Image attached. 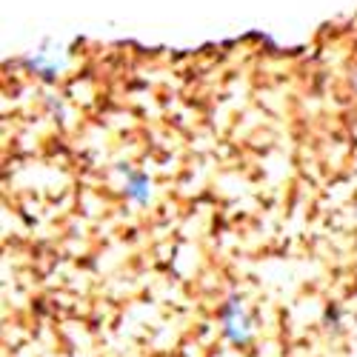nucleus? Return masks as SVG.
I'll list each match as a JSON object with an SVG mask.
<instances>
[{
	"instance_id": "f03ea898",
	"label": "nucleus",
	"mask_w": 357,
	"mask_h": 357,
	"mask_svg": "<svg viewBox=\"0 0 357 357\" xmlns=\"http://www.w3.org/2000/svg\"><path fill=\"white\" fill-rule=\"evenodd\" d=\"M126 197L135 203H149V177L132 174L126 181Z\"/></svg>"
},
{
	"instance_id": "f257e3e1",
	"label": "nucleus",
	"mask_w": 357,
	"mask_h": 357,
	"mask_svg": "<svg viewBox=\"0 0 357 357\" xmlns=\"http://www.w3.org/2000/svg\"><path fill=\"white\" fill-rule=\"evenodd\" d=\"M223 332L231 343H246L249 335H252V323H249L243 306L237 301H229V306L223 312Z\"/></svg>"
}]
</instances>
